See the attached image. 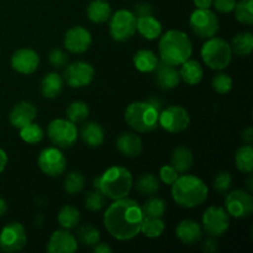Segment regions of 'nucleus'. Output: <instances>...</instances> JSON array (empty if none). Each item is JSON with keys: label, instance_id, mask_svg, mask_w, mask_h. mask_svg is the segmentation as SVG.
<instances>
[{"label": "nucleus", "instance_id": "nucleus-11", "mask_svg": "<svg viewBox=\"0 0 253 253\" xmlns=\"http://www.w3.org/2000/svg\"><path fill=\"white\" fill-rule=\"evenodd\" d=\"M225 209L230 216L245 219L253 212V197L244 189L231 190L225 199Z\"/></svg>", "mask_w": 253, "mask_h": 253}, {"label": "nucleus", "instance_id": "nucleus-31", "mask_svg": "<svg viewBox=\"0 0 253 253\" xmlns=\"http://www.w3.org/2000/svg\"><path fill=\"white\" fill-rule=\"evenodd\" d=\"M58 222L62 226V229L73 230L76 229L81 221V214L79 210L76 207L72 205H64L58 212Z\"/></svg>", "mask_w": 253, "mask_h": 253}, {"label": "nucleus", "instance_id": "nucleus-30", "mask_svg": "<svg viewBox=\"0 0 253 253\" xmlns=\"http://www.w3.org/2000/svg\"><path fill=\"white\" fill-rule=\"evenodd\" d=\"M231 51L240 57H247L253 51V35L251 32H240L232 39Z\"/></svg>", "mask_w": 253, "mask_h": 253}, {"label": "nucleus", "instance_id": "nucleus-48", "mask_svg": "<svg viewBox=\"0 0 253 253\" xmlns=\"http://www.w3.org/2000/svg\"><path fill=\"white\" fill-rule=\"evenodd\" d=\"M217 250V241L215 237H210V239L205 240L204 245H203V251L207 253H212Z\"/></svg>", "mask_w": 253, "mask_h": 253}, {"label": "nucleus", "instance_id": "nucleus-44", "mask_svg": "<svg viewBox=\"0 0 253 253\" xmlns=\"http://www.w3.org/2000/svg\"><path fill=\"white\" fill-rule=\"evenodd\" d=\"M48 61L52 64V67L54 68H62L67 64L68 62V56L67 53H64L62 49L59 48H53L48 54Z\"/></svg>", "mask_w": 253, "mask_h": 253}, {"label": "nucleus", "instance_id": "nucleus-23", "mask_svg": "<svg viewBox=\"0 0 253 253\" xmlns=\"http://www.w3.org/2000/svg\"><path fill=\"white\" fill-rule=\"evenodd\" d=\"M179 76L184 83L189 85H197L204 77V69L199 62L189 58L180 64Z\"/></svg>", "mask_w": 253, "mask_h": 253}, {"label": "nucleus", "instance_id": "nucleus-6", "mask_svg": "<svg viewBox=\"0 0 253 253\" xmlns=\"http://www.w3.org/2000/svg\"><path fill=\"white\" fill-rule=\"evenodd\" d=\"M205 66L214 71H222L231 63L232 51L230 43L220 37H210L200 49Z\"/></svg>", "mask_w": 253, "mask_h": 253}, {"label": "nucleus", "instance_id": "nucleus-47", "mask_svg": "<svg viewBox=\"0 0 253 253\" xmlns=\"http://www.w3.org/2000/svg\"><path fill=\"white\" fill-rule=\"evenodd\" d=\"M152 6H151L148 2H140L135 6L133 9V14H135L136 17H141V16H148V15H152Z\"/></svg>", "mask_w": 253, "mask_h": 253}, {"label": "nucleus", "instance_id": "nucleus-32", "mask_svg": "<svg viewBox=\"0 0 253 253\" xmlns=\"http://www.w3.org/2000/svg\"><path fill=\"white\" fill-rule=\"evenodd\" d=\"M160 179L152 173H143L136 180V190L143 195H153L160 189Z\"/></svg>", "mask_w": 253, "mask_h": 253}, {"label": "nucleus", "instance_id": "nucleus-39", "mask_svg": "<svg viewBox=\"0 0 253 253\" xmlns=\"http://www.w3.org/2000/svg\"><path fill=\"white\" fill-rule=\"evenodd\" d=\"M234 11L237 21L245 25L253 24V0H240L235 5Z\"/></svg>", "mask_w": 253, "mask_h": 253}, {"label": "nucleus", "instance_id": "nucleus-46", "mask_svg": "<svg viewBox=\"0 0 253 253\" xmlns=\"http://www.w3.org/2000/svg\"><path fill=\"white\" fill-rule=\"evenodd\" d=\"M215 9L224 14H229V12L234 11L235 5H236V0H212Z\"/></svg>", "mask_w": 253, "mask_h": 253}, {"label": "nucleus", "instance_id": "nucleus-7", "mask_svg": "<svg viewBox=\"0 0 253 253\" xmlns=\"http://www.w3.org/2000/svg\"><path fill=\"white\" fill-rule=\"evenodd\" d=\"M47 136L56 147L68 148L76 143L78 130L76 124L68 119H54L47 126Z\"/></svg>", "mask_w": 253, "mask_h": 253}, {"label": "nucleus", "instance_id": "nucleus-16", "mask_svg": "<svg viewBox=\"0 0 253 253\" xmlns=\"http://www.w3.org/2000/svg\"><path fill=\"white\" fill-rule=\"evenodd\" d=\"M63 44L72 53H83L91 44L90 32L83 26L71 27L64 35Z\"/></svg>", "mask_w": 253, "mask_h": 253}, {"label": "nucleus", "instance_id": "nucleus-27", "mask_svg": "<svg viewBox=\"0 0 253 253\" xmlns=\"http://www.w3.org/2000/svg\"><path fill=\"white\" fill-rule=\"evenodd\" d=\"M89 20L95 24H104L111 16V6L108 0H91L86 7Z\"/></svg>", "mask_w": 253, "mask_h": 253}, {"label": "nucleus", "instance_id": "nucleus-9", "mask_svg": "<svg viewBox=\"0 0 253 253\" xmlns=\"http://www.w3.org/2000/svg\"><path fill=\"white\" fill-rule=\"evenodd\" d=\"M189 26L199 39H210L219 31V19L210 9H197L189 17Z\"/></svg>", "mask_w": 253, "mask_h": 253}, {"label": "nucleus", "instance_id": "nucleus-21", "mask_svg": "<svg viewBox=\"0 0 253 253\" xmlns=\"http://www.w3.org/2000/svg\"><path fill=\"white\" fill-rule=\"evenodd\" d=\"M175 235L182 244L190 246V245L198 244L202 240L203 229L197 221L187 219L177 225Z\"/></svg>", "mask_w": 253, "mask_h": 253}, {"label": "nucleus", "instance_id": "nucleus-3", "mask_svg": "<svg viewBox=\"0 0 253 253\" xmlns=\"http://www.w3.org/2000/svg\"><path fill=\"white\" fill-rule=\"evenodd\" d=\"M172 198L179 207L195 208L202 205L207 200L209 189L204 180L197 175L184 174L179 175L172 185Z\"/></svg>", "mask_w": 253, "mask_h": 253}, {"label": "nucleus", "instance_id": "nucleus-38", "mask_svg": "<svg viewBox=\"0 0 253 253\" xmlns=\"http://www.w3.org/2000/svg\"><path fill=\"white\" fill-rule=\"evenodd\" d=\"M167 204L162 198L152 197L142 205V210L145 216L148 217H162L165 215Z\"/></svg>", "mask_w": 253, "mask_h": 253}, {"label": "nucleus", "instance_id": "nucleus-2", "mask_svg": "<svg viewBox=\"0 0 253 253\" xmlns=\"http://www.w3.org/2000/svg\"><path fill=\"white\" fill-rule=\"evenodd\" d=\"M132 183V174L127 168L114 166L108 168L100 177L94 178L93 187L100 190L109 199L118 200L130 194Z\"/></svg>", "mask_w": 253, "mask_h": 253}, {"label": "nucleus", "instance_id": "nucleus-40", "mask_svg": "<svg viewBox=\"0 0 253 253\" xmlns=\"http://www.w3.org/2000/svg\"><path fill=\"white\" fill-rule=\"evenodd\" d=\"M89 116V108L84 101H73L67 108V119L73 124L82 123Z\"/></svg>", "mask_w": 253, "mask_h": 253}, {"label": "nucleus", "instance_id": "nucleus-35", "mask_svg": "<svg viewBox=\"0 0 253 253\" xmlns=\"http://www.w3.org/2000/svg\"><path fill=\"white\" fill-rule=\"evenodd\" d=\"M77 237L82 245L90 247L100 241V232L93 225L85 224L79 227L77 231Z\"/></svg>", "mask_w": 253, "mask_h": 253}, {"label": "nucleus", "instance_id": "nucleus-52", "mask_svg": "<svg viewBox=\"0 0 253 253\" xmlns=\"http://www.w3.org/2000/svg\"><path fill=\"white\" fill-rule=\"evenodd\" d=\"M6 165H7V155L4 150L0 148V173L4 172Z\"/></svg>", "mask_w": 253, "mask_h": 253}, {"label": "nucleus", "instance_id": "nucleus-24", "mask_svg": "<svg viewBox=\"0 0 253 253\" xmlns=\"http://www.w3.org/2000/svg\"><path fill=\"white\" fill-rule=\"evenodd\" d=\"M81 136L82 140L89 147H99L103 145L104 140H105V131L100 124L90 121V123L84 124L81 131Z\"/></svg>", "mask_w": 253, "mask_h": 253}, {"label": "nucleus", "instance_id": "nucleus-4", "mask_svg": "<svg viewBox=\"0 0 253 253\" xmlns=\"http://www.w3.org/2000/svg\"><path fill=\"white\" fill-rule=\"evenodd\" d=\"M158 51L162 62L172 66H180L192 56V41L185 32L169 30L161 36Z\"/></svg>", "mask_w": 253, "mask_h": 253}, {"label": "nucleus", "instance_id": "nucleus-28", "mask_svg": "<svg viewBox=\"0 0 253 253\" xmlns=\"http://www.w3.org/2000/svg\"><path fill=\"white\" fill-rule=\"evenodd\" d=\"M63 90V78L58 73H48L41 82V93L44 98L54 99Z\"/></svg>", "mask_w": 253, "mask_h": 253}, {"label": "nucleus", "instance_id": "nucleus-14", "mask_svg": "<svg viewBox=\"0 0 253 253\" xmlns=\"http://www.w3.org/2000/svg\"><path fill=\"white\" fill-rule=\"evenodd\" d=\"M39 167L48 177H59L67 168V160L58 147H47L39 156Z\"/></svg>", "mask_w": 253, "mask_h": 253}, {"label": "nucleus", "instance_id": "nucleus-22", "mask_svg": "<svg viewBox=\"0 0 253 253\" xmlns=\"http://www.w3.org/2000/svg\"><path fill=\"white\" fill-rule=\"evenodd\" d=\"M116 148L125 157H138L142 152V141L136 133L124 132L116 141Z\"/></svg>", "mask_w": 253, "mask_h": 253}, {"label": "nucleus", "instance_id": "nucleus-34", "mask_svg": "<svg viewBox=\"0 0 253 253\" xmlns=\"http://www.w3.org/2000/svg\"><path fill=\"white\" fill-rule=\"evenodd\" d=\"M166 229L165 221L162 217H148L145 216L141 226V232L148 239H157L163 234Z\"/></svg>", "mask_w": 253, "mask_h": 253}, {"label": "nucleus", "instance_id": "nucleus-12", "mask_svg": "<svg viewBox=\"0 0 253 253\" xmlns=\"http://www.w3.org/2000/svg\"><path fill=\"white\" fill-rule=\"evenodd\" d=\"M203 227L212 237L224 235L230 227V215L222 207H209L203 215Z\"/></svg>", "mask_w": 253, "mask_h": 253}, {"label": "nucleus", "instance_id": "nucleus-10", "mask_svg": "<svg viewBox=\"0 0 253 253\" xmlns=\"http://www.w3.org/2000/svg\"><path fill=\"white\" fill-rule=\"evenodd\" d=\"M190 124V116L187 109L180 105H169L158 115V125L166 131L172 133L182 132L187 130Z\"/></svg>", "mask_w": 253, "mask_h": 253}, {"label": "nucleus", "instance_id": "nucleus-5", "mask_svg": "<svg viewBox=\"0 0 253 253\" xmlns=\"http://www.w3.org/2000/svg\"><path fill=\"white\" fill-rule=\"evenodd\" d=\"M160 110L150 101H135L125 110V121L136 132H151L158 126Z\"/></svg>", "mask_w": 253, "mask_h": 253}, {"label": "nucleus", "instance_id": "nucleus-50", "mask_svg": "<svg viewBox=\"0 0 253 253\" xmlns=\"http://www.w3.org/2000/svg\"><path fill=\"white\" fill-rule=\"evenodd\" d=\"M241 138L247 143V145H251L253 141V132H252L251 126H249V127H246L244 131H242Z\"/></svg>", "mask_w": 253, "mask_h": 253}, {"label": "nucleus", "instance_id": "nucleus-42", "mask_svg": "<svg viewBox=\"0 0 253 253\" xmlns=\"http://www.w3.org/2000/svg\"><path fill=\"white\" fill-rule=\"evenodd\" d=\"M212 89L219 94H227L232 89V79L226 73L215 74L211 81Z\"/></svg>", "mask_w": 253, "mask_h": 253}, {"label": "nucleus", "instance_id": "nucleus-43", "mask_svg": "<svg viewBox=\"0 0 253 253\" xmlns=\"http://www.w3.org/2000/svg\"><path fill=\"white\" fill-rule=\"evenodd\" d=\"M231 183H232L231 173L227 172V170H222V172L217 173L216 177H215L214 188L217 193H220V194H225V193L231 188Z\"/></svg>", "mask_w": 253, "mask_h": 253}, {"label": "nucleus", "instance_id": "nucleus-17", "mask_svg": "<svg viewBox=\"0 0 253 253\" xmlns=\"http://www.w3.org/2000/svg\"><path fill=\"white\" fill-rule=\"evenodd\" d=\"M39 54L31 48H20L11 56V67L17 73L32 74L39 68Z\"/></svg>", "mask_w": 253, "mask_h": 253}, {"label": "nucleus", "instance_id": "nucleus-18", "mask_svg": "<svg viewBox=\"0 0 253 253\" xmlns=\"http://www.w3.org/2000/svg\"><path fill=\"white\" fill-rule=\"evenodd\" d=\"M78 249V242L69 230H57L51 235L47 244L48 253H73Z\"/></svg>", "mask_w": 253, "mask_h": 253}, {"label": "nucleus", "instance_id": "nucleus-36", "mask_svg": "<svg viewBox=\"0 0 253 253\" xmlns=\"http://www.w3.org/2000/svg\"><path fill=\"white\" fill-rule=\"evenodd\" d=\"M84 184H85V178L78 170H73V172L68 173L67 177L64 178L63 188L68 194L76 195L83 190Z\"/></svg>", "mask_w": 253, "mask_h": 253}, {"label": "nucleus", "instance_id": "nucleus-20", "mask_svg": "<svg viewBox=\"0 0 253 253\" xmlns=\"http://www.w3.org/2000/svg\"><path fill=\"white\" fill-rule=\"evenodd\" d=\"M156 74H157L156 76L157 85L162 90H170L179 85L180 76L179 71L175 68V66L165 63V62L158 63L157 68H156Z\"/></svg>", "mask_w": 253, "mask_h": 253}, {"label": "nucleus", "instance_id": "nucleus-1", "mask_svg": "<svg viewBox=\"0 0 253 253\" xmlns=\"http://www.w3.org/2000/svg\"><path fill=\"white\" fill-rule=\"evenodd\" d=\"M143 219L142 207L136 200L125 197L109 205L104 214V225L114 239L128 241L140 234Z\"/></svg>", "mask_w": 253, "mask_h": 253}, {"label": "nucleus", "instance_id": "nucleus-13", "mask_svg": "<svg viewBox=\"0 0 253 253\" xmlns=\"http://www.w3.org/2000/svg\"><path fill=\"white\" fill-rule=\"evenodd\" d=\"M26 241L25 227L17 221L9 222L0 231V249L4 252L21 251L26 245Z\"/></svg>", "mask_w": 253, "mask_h": 253}, {"label": "nucleus", "instance_id": "nucleus-15", "mask_svg": "<svg viewBox=\"0 0 253 253\" xmlns=\"http://www.w3.org/2000/svg\"><path fill=\"white\" fill-rule=\"evenodd\" d=\"M95 71L93 66L86 62L77 61L64 69V81L71 88H83L93 82Z\"/></svg>", "mask_w": 253, "mask_h": 253}, {"label": "nucleus", "instance_id": "nucleus-19", "mask_svg": "<svg viewBox=\"0 0 253 253\" xmlns=\"http://www.w3.org/2000/svg\"><path fill=\"white\" fill-rule=\"evenodd\" d=\"M36 115L37 109L34 104L30 101H20L10 111L9 120L14 127L21 128L32 123L36 119Z\"/></svg>", "mask_w": 253, "mask_h": 253}, {"label": "nucleus", "instance_id": "nucleus-41", "mask_svg": "<svg viewBox=\"0 0 253 253\" xmlns=\"http://www.w3.org/2000/svg\"><path fill=\"white\" fill-rule=\"evenodd\" d=\"M106 204V197L99 189L90 190L86 193L85 197V208L90 211H99Z\"/></svg>", "mask_w": 253, "mask_h": 253}, {"label": "nucleus", "instance_id": "nucleus-51", "mask_svg": "<svg viewBox=\"0 0 253 253\" xmlns=\"http://www.w3.org/2000/svg\"><path fill=\"white\" fill-rule=\"evenodd\" d=\"M197 9H210L212 5V0H194Z\"/></svg>", "mask_w": 253, "mask_h": 253}, {"label": "nucleus", "instance_id": "nucleus-54", "mask_svg": "<svg viewBox=\"0 0 253 253\" xmlns=\"http://www.w3.org/2000/svg\"><path fill=\"white\" fill-rule=\"evenodd\" d=\"M247 187L250 188V192H252V190H253V187H252V178H250V179L247 180Z\"/></svg>", "mask_w": 253, "mask_h": 253}, {"label": "nucleus", "instance_id": "nucleus-49", "mask_svg": "<svg viewBox=\"0 0 253 253\" xmlns=\"http://www.w3.org/2000/svg\"><path fill=\"white\" fill-rule=\"evenodd\" d=\"M94 253H110L111 247L108 244H103V242H98L93 246Z\"/></svg>", "mask_w": 253, "mask_h": 253}, {"label": "nucleus", "instance_id": "nucleus-26", "mask_svg": "<svg viewBox=\"0 0 253 253\" xmlns=\"http://www.w3.org/2000/svg\"><path fill=\"white\" fill-rule=\"evenodd\" d=\"M193 153L187 146H178L173 150L170 156V166L177 170L178 173H187L193 166Z\"/></svg>", "mask_w": 253, "mask_h": 253}, {"label": "nucleus", "instance_id": "nucleus-37", "mask_svg": "<svg viewBox=\"0 0 253 253\" xmlns=\"http://www.w3.org/2000/svg\"><path fill=\"white\" fill-rule=\"evenodd\" d=\"M43 136L44 132L42 130V127L39 124H35L34 121L30 123L29 125L20 128V137L22 138V141H25L26 143H30V145L41 142L43 140Z\"/></svg>", "mask_w": 253, "mask_h": 253}, {"label": "nucleus", "instance_id": "nucleus-53", "mask_svg": "<svg viewBox=\"0 0 253 253\" xmlns=\"http://www.w3.org/2000/svg\"><path fill=\"white\" fill-rule=\"evenodd\" d=\"M6 210H7L6 202H5L2 198H0V217H1L5 212H6Z\"/></svg>", "mask_w": 253, "mask_h": 253}, {"label": "nucleus", "instance_id": "nucleus-45", "mask_svg": "<svg viewBox=\"0 0 253 253\" xmlns=\"http://www.w3.org/2000/svg\"><path fill=\"white\" fill-rule=\"evenodd\" d=\"M179 177V173L172 167V166H163L160 169V179L165 184L172 185Z\"/></svg>", "mask_w": 253, "mask_h": 253}, {"label": "nucleus", "instance_id": "nucleus-25", "mask_svg": "<svg viewBox=\"0 0 253 253\" xmlns=\"http://www.w3.org/2000/svg\"><path fill=\"white\" fill-rule=\"evenodd\" d=\"M136 31L140 32L146 40H156L162 34V25L152 15L141 16L136 20Z\"/></svg>", "mask_w": 253, "mask_h": 253}, {"label": "nucleus", "instance_id": "nucleus-29", "mask_svg": "<svg viewBox=\"0 0 253 253\" xmlns=\"http://www.w3.org/2000/svg\"><path fill=\"white\" fill-rule=\"evenodd\" d=\"M158 63L160 62H158L157 56L150 49H140L133 56V64H135L136 69L142 72V73L155 72Z\"/></svg>", "mask_w": 253, "mask_h": 253}, {"label": "nucleus", "instance_id": "nucleus-8", "mask_svg": "<svg viewBox=\"0 0 253 253\" xmlns=\"http://www.w3.org/2000/svg\"><path fill=\"white\" fill-rule=\"evenodd\" d=\"M136 20L137 17L130 10H118L113 16H110L109 24V31L113 40L118 42L130 40L136 32Z\"/></svg>", "mask_w": 253, "mask_h": 253}, {"label": "nucleus", "instance_id": "nucleus-33", "mask_svg": "<svg viewBox=\"0 0 253 253\" xmlns=\"http://www.w3.org/2000/svg\"><path fill=\"white\" fill-rule=\"evenodd\" d=\"M235 161H236V167L239 168L240 172L242 173H252L253 170V148L251 145L242 146L237 150L236 156H235Z\"/></svg>", "mask_w": 253, "mask_h": 253}]
</instances>
